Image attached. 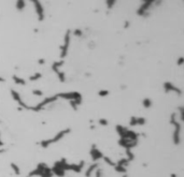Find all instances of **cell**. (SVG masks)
Instances as JSON below:
<instances>
[]
</instances>
